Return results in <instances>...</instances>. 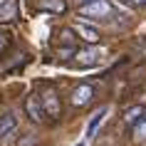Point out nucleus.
<instances>
[{
  "label": "nucleus",
  "instance_id": "39448f33",
  "mask_svg": "<svg viewBox=\"0 0 146 146\" xmlns=\"http://www.w3.org/2000/svg\"><path fill=\"white\" fill-rule=\"evenodd\" d=\"M17 131V114L15 111H5L0 116V141H8Z\"/></svg>",
  "mask_w": 146,
  "mask_h": 146
},
{
  "label": "nucleus",
  "instance_id": "20e7f679",
  "mask_svg": "<svg viewBox=\"0 0 146 146\" xmlns=\"http://www.w3.org/2000/svg\"><path fill=\"white\" fill-rule=\"evenodd\" d=\"M25 114L30 116V121H42L45 119V107H42V99H40V94H30L27 99H25Z\"/></svg>",
  "mask_w": 146,
  "mask_h": 146
},
{
  "label": "nucleus",
  "instance_id": "9d476101",
  "mask_svg": "<svg viewBox=\"0 0 146 146\" xmlns=\"http://www.w3.org/2000/svg\"><path fill=\"white\" fill-rule=\"evenodd\" d=\"M131 134H134V139H136L139 144H146V111L139 116V121L131 126Z\"/></svg>",
  "mask_w": 146,
  "mask_h": 146
},
{
  "label": "nucleus",
  "instance_id": "1a4fd4ad",
  "mask_svg": "<svg viewBox=\"0 0 146 146\" xmlns=\"http://www.w3.org/2000/svg\"><path fill=\"white\" fill-rule=\"evenodd\" d=\"M74 32H77V35H82V40H84V42H89V45L99 42V32L94 30V27H89V25H84V23H77V25H74Z\"/></svg>",
  "mask_w": 146,
  "mask_h": 146
},
{
  "label": "nucleus",
  "instance_id": "dca6fc26",
  "mask_svg": "<svg viewBox=\"0 0 146 146\" xmlns=\"http://www.w3.org/2000/svg\"><path fill=\"white\" fill-rule=\"evenodd\" d=\"M77 146H84V144H77Z\"/></svg>",
  "mask_w": 146,
  "mask_h": 146
},
{
  "label": "nucleus",
  "instance_id": "423d86ee",
  "mask_svg": "<svg viewBox=\"0 0 146 146\" xmlns=\"http://www.w3.org/2000/svg\"><path fill=\"white\" fill-rule=\"evenodd\" d=\"M102 54H104L102 50H79V52H74V57H77L79 67H94L102 62Z\"/></svg>",
  "mask_w": 146,
  "mask_h": 146
},
{
  "label": "nucleus",
  "instance_id": "7ed1b4c3",
  "mask_svg": "<svg viewBox=\"0 0 146 146\" xmlns=\"http://www.w3.org/2000/svg\"><path fill=\"white\" fill-rule=\"evenodd\" d=\"M92 99H94V87H92V84H79V87H74V89H72V94H69L72 107H77V109L87 107Z\"/></svg>",
  "mask_w": 146,
  "mask_h": 146
},
{
  "label": "nucleus",
  "instance_id": "4468645a",
  "mask_svg": "<svg viewBox=\"0 0 146 146\" xmlns=\"http://www.w3.org/2000/svg\"><path fill=\"white\" fill-rule=\"evenodd\" d=\"M5 47H8V35H3V32H0V52H3Z\"/></svg>",
  "mask_w": 146,
  "mask_h": 146
},
{
  "label": "nucleus",
  "instance_id": "6e6552de",
  "mask_svg": "<svg viewBox=\"0 0 146 146\" xmlns=\"http://www.w3.org/2000/svg\"><path fill=\"white\" fill-rule=\"evenodd\" d=\"M17 17V0H3L0 3V23H10Z\"/></svg>",
  "mask_w": 146,
  "mask_h": 146
},
{
  "label": "nucleus",
  "instance_id": "f8f14e48",
  "mask_svg": "<svg viewBox=\"0 0 146 146\" xmlns=\"http://www.w3.org/2000/svg\"><path fill=\"white\" fill-rule=\"evenodd\" d=\"M144 111H146L144 107H131V109H126V111H124V124H126V126L131 129V126L139 121V116L144 114Z\"/></svg>",
  "mask_w": 146,
  "mask_h": 146
},
{
  "label": "nucleus",
  "instance_id": "2eb2a0df",
  "mask_svg": "<svg viewBox=\"0 0 146 146\" xmlns=\"http://www.w3.org/2000/svg\"><path fill=\"white\" fill-rule=\"evenodd\" d=\"M82 3H92V0H79V5H82Z\"/></svg>",
  "mask_w": 146,
  "mask_h": 146
},
{
  "label": "nucleus",
  "instance_id": "ddd939ff",
  "mask_svg": "<svg viewBox=\"0 0 146 146\" xmlns=\"http://www.w3.org/2000/svg\"><path fill=\"white\" fill-rule=\"evenodd\" d=\"M121 3H126V5H131V8H144L146 0H121Z\"/></svg>",
  "mask_w": 146,
  "mask_h": 146
},
{
  "label": "nucleus",
  "instance_id": "f257e3e1",
  "mask_svg": "<svg viewBox=\"0 0 146 146\" xmlns=\"http://www.w3.org/2000/svg\"><path fill=\"white\" fill-rule=\"evenodd\" d=\"M109 15H114L111 0H92L79 5V17H87V20H104Z\"/></svg>",
  "mask_w": 146,
  "mask_h": 146
},
{
  "label": "nucleus",
  "instance_id": "f03ea898",
  "mask_svg": "<svg viewBox=\"0 0 146 146\" xmlns=\"http://www.w3.org/2000/svg\"><path fill=\"white\" fill-rule=\"evenodd\" d=\"M40 99H42L45 114L50 116V119H60L62 116V99H60V94H57V89H52V87L42 89V92H40Z\"/></svg>",
  "mask_w": 146,
  "mask_h": 146
},
{
  "label": "nucleus",
  "instance_id": "0eeeda50",
  "mask_svg": "<svg viewBox=\"0 0 146 146\" xmlns=\"http://www.w3.org/2000/svg\"><path fill=\"white\" fill-rule=\"evenodd\" d=\"M107 114H109V107H102L99 111L89 119V124H87V139H94V136H97V131H99V126L104 124Z\"/></svg>",
  "mask_w": 146,
  "mask_h": 146
},
{
  "label": "nucleus",
  "instance_id": "9b49d317",
  "mask_svg": "<svg viewBox=\"0 0 146 146\" xmlns=\"http://www.w3.org/2000/svg\"><path fill=\"white\" fill-rule=\"evenodd\" d=\"M37 8L50 10V13H64L67 5H64V0H37Z\"/></svg>",
  "mask_w": 146,
  "mask_h": 146
}]
</instances>
